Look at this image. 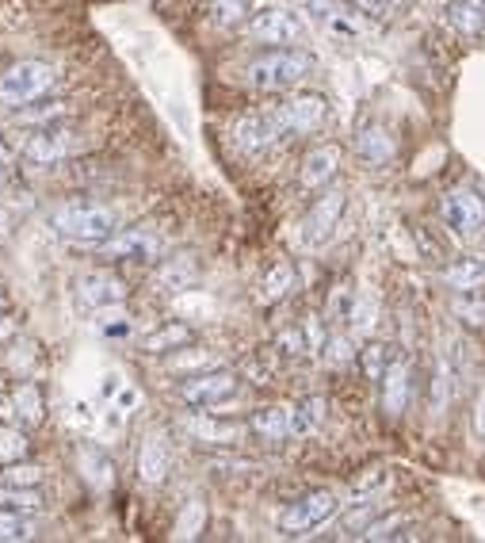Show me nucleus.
<instances>
[{
	"label": "nucleus",
	"instance_id": "f257e3e1",
	"mask_svg": "<svg viewBox=\"0 0 485 543\" xmlns=\"http://www.w3.org/2000/svg\"><path fill=\"white\" fill-rule=\"evenodd\" d=\"M50 230L65 238L69 245H85V249H100L104 241L119 234V215L104 207V203H62L50 211Z\"/></svg>",
	"mask_w": 485,
	"mask_h": 543
},
{
	"label": "nucleus",
	"instance_id": "f03ea898",
	"mask_svg": "<svg viewBox=\"0 0 485 543\" xmlns=\"http://www.w3.org/2000/svg\"><path fill=\"white\" fill-rule=\"evenodd\" d=\"M314 73V54L298 50V46H275L268 54H260L256 62H249L245 81L256 92H291Z\"/></svg>",
	"mask_w": 485,
	"mask_h": 543
},
{
	"label": "nucleus",
	"instance_id": "7ed1b4c3",
	"mask_svg": "<svg viewBox=\"0 0 485 543\" xmlns=\"http://www.w3.org/2000/svg\"><path fill=\"white\" fill-rule=\"evenodd\" d=\"M58 85V69L35 62V58H23L0 73V104L4 108H27L35 100H43L50 88Z\"/></svg>",
	"mask_w": 485,
	"mask_h": 543
},
{
	"label": "nucleus",
	"instance_id": "20e7f679",
	"mask_svg": "<svg viewBox=\"0 0 485 543\" xmlns=\"http://www.w3.org/2000/svg\"><path fill=\"white\" fill-rule=\"evenodd\" d=\"M77 150H81V134L73 127H62V123H46L20 142V157L35 169H54Z\"/></svg>",
	"mask_w": 485,
	"mask_h": 543
},
{
	"label": "nucleus",
	"instance_id": "39448f33",
	"mask_svg": "<svg viewBox=\"0 0 485 543\" xmlns=\"http://www.w3.org/2000/svg\"><path fill=\"white\" fill-rule=\"evenodd\" d=\"M340 509V494L337 490H314L306 498L291 501L283 513H279V532L283 536H310L321 524H329Z\"/></svg>",
	"mask_w": 485,
	"mask_h": 543
},
{
	"label": "nucleus",
	"instance_id": "423d86ee",
	"mask_svg": "<svg viewBox=\"0 0 485 543\" xmlns=\"http://www.w3.org/2000/svg\"><path fill=\"white\" fill-rule=\"evenodd\" d=\"M237 375L226 368H211V371H199V375H188L180 387H176V398L184 406H195V410H211V406H222L230 402L237 394Z\"/></svg>",
	"mask_w": 485,
	"mask_h": 543
},
{
	"label": "nucleus",
	"instance_id": "0eeeda50",
	"mask_svg": "<svg viewBox=\"0 0 485 543\" xmlns=\"http://www.w3.org/2000/svg\"><path fill=\"white\" fill-rule=\"evenodd\" d=\"M272 111L283 138H287V134H310L317 131V127H325V119H329V100L317 96V92H295V96H287L283 104H275Z\"/></svg>",
	"mask_w": 485,
	"mask_h": 543
},
{
	"label": "nucleus",
	"instance_id": "6e6552de",
	"mask_svg": "<svg viewBox=\"0 0 485 543\" xmlns=\"http://www.w3.org/2000/svg\"><path fill=\"white\" fill-rule=\"evenodd\" d=\"M443 222L455 238H482L485 234V199L474 188H451L443 196Z\"/></svg>",
	"mask_w": 485,
	"mask_h": 543
},
{
	"label": "nucleus",
	"instance_id": "1a4fd4ad",
	"mask_svg": "<svg viewBox=\"0 0 485 543\" xmlns=\"http://www.w3.org/2000/svg\"><path fill=\"white\" fill-rule=\"evenodd\" d=\"M249 35L268 46H298L306 39V23L291 8H260L249 20Z\"/></svg>",
	"mask_w": 485,
	"mask_h": 543
},
{
	"label": "nucleus",
	"instance_id": "9d476101",
	"mask_svg": "<svg viewBox=\"0 0 485 543\" xmlns=\"http://www.w3.org/2000/svg\"><path fill=\"white\" fill-rule=\"evenodd\" d=\"M344 207H348V196L344 188H329L325 196L314 199V207L302 218V241L306 245H325V241L337 234L340 218H344Z\"/></svg>",
	"mask_w": 485,
	"mask_h": 543
},
{
	"label": "nucleus",
	"instance_id": "9b49d317",
	"mask_svg": "<svg viewBox=\"0 0 485 543\" xmlns=\"http://www.w3.org/2000/svg\"><path fill=\"white\" fill-rule=\"evenodd\" d=\"M283 138L279 123H275V111H245L237 123H233V146L245 153V157H256L268 146H275Z\"/></svg>",
	"mask_w": 485,
	"mask_h": 543
},
{
	"label": "nucleus",
	"instance_id": "f8f14e48",
	"mask_svg": "<svg viewBox=\"0 0 485 543\" xmlns=\"http://www.w3.org/2000/svg\"><path fill=\"white\" fill-rule=\"evenodd\" d=\"M107 261H130V264H149L161 257V238L153 230H119L111 241H104L96 249Z\"/></svg>",
	"mask_w": 485,
	"mask_h": 543
},
{
	"label": "nucleus",
	"instance_id": "ddd939ff",
	"mask_svg": "<svg viewBox=\"0 0 485 543\" xmlns=\"http://www.w3.org/2000/svg\"><path fill=\"white\" fill-rule=\"evenodd\" d=\"M77 295H81V303H85L88 310H111V306L127 303L130 291L115 272L96 268V272H85V276L77 280Z\"/></svg>",
	"mask_w": 485,
	"mask_h": 543
},
{
	"label": "nucleus",
	"instance_id": "4468645a",
	"mask_svg": "<svg viewBox=\"0 0 485 543\" xmlns=\"http://www.w3.org/2000/svg\"><path fill=\"white\" fill-rule=\"evenodd\" d=\"M340 161H344L340 146H333V142L314 146V150L306 153L302 169H298V184H302L306 192H321V188H329V184H333V176L340 173Z\"/></svg>",
	"mask_w": 485,
	"mask_h": 543
},
{
	"label": "nucleus",
	"instance_id": "2eb2a0df",
	"mask_svg": "<svg viewBox=\"0 0 485 543\" xmlns=\"http://www.w3.org/2000/svg\"><path fill=\"white\" fill-rule=\"evenodd\" d=\"M172 471V444L169 436L161 433V429H153V433L142 440V448H138V478L146 482V486H161Z\"/></svg>",
	"mask_w": 485,
	"mask_h": 543
},
{
	"label": "nucleus",
	"instance_id": "dca6fc26",
	"mask_svg": "<svg viewBox=\"0 0 485 543\" xmlns=\"http://www.w3.org/2000/svg\"><path fill=\"white\" fill-rule=\"evenodd\" d=\"M184 429H188L199 444H218V448H237L245 433H249V425H237V421H218V417H184Z\"/></svg>",
	"mask_w": 485,
	"mask_h": 543
},
{
	"label": "nucleus",
	"instance_id": "f3484780",
	"mask_svg": "<svg viewBox=\"0 0 485 543\" xmlns=\"http://www.w3.org/2000/svg\"><path fill=\"white\" fill-rule=\"evenodd\" d=\"M382 387V410L390 417H401L405 406H409V391H413V364L409 360H394L386 375L379 379Z\"/></svg>",
	"mask_w": 485,
	"mask_h": 543
},
{
	"label": "nucleus",
	"instance_id": "a211bd4d",
	"mask_svg": "<svg viewBox=\"0 0 485 543\" xmlns=\"http://www.w3.org/2000/svg\"><path fill=\"white\" fill-rule=\"evenodd\" d=\"M249 433L264 444H283L291 440V406H264L249 417Z\"/></svg>",
	"mask_w": 485,
	"mask_h": 543
},
{
	"label": "nucleus",
	"instance_id": "6ab92c4d",
	"mask_svg": "<svg viewBox=\"0 0 485 543\" xmlns=\"http://www.w3.org/2000/svg\"><path fill=\"white\" fill-rule=\"evenodd\" d=\"M188 345H195V329L188 322H165L142 337V352H149V356H169V352H180Z\"/></svg>",
	"mask_w": 485,
	"mask_h": 543
},
{
	"label": "nucleus",
	"instance_id": "aec40b11",
	"mask_svg": "<svg viewBox=\"0 0 485 543\" xmlns=\"http://www.w3.org/2000/svg\"><path fill=\"white\" fill-rule=\"evenodd\" d=\"M77 463H81V478H85L96 494H104V490L115 486V463H111V456L100 452L96 444H81Z\"/></svg>",
	"mask_w": 485,
	"mask_h": 543
},
{
	"label": "nucleus",
	"instance_id": "412c9836",
	"mask_svg": "<svg viewBox=\"0 0 485 543\" xmlns=\"http://www.w3.org/2000/svg\"><path fill=\"white\" fill-rule=\"evenodd\" d=\"M195 283H199V264L191 261L188 253L169 257L165 264H157V272H153V287H161V291H188Z\"/></svg>",
	"mask_w": 485,
	"mask_h": 543
},
{
	"label": "nucleus",
	"instance_id": "4be33fe9",
	"mask_svg": "<svg viewBox=\"0 0 485 543\" xmlns=\"http://www.w3.org/2000/svg\"><path fill=\"white\" fill-rule=\"evenodd\" d=\"M447 23H451V31L455 35H463V39H478L485 31V4L478 0H451V8H447Z\"/></svg>",
	"mask_w": 485,
	"mask_h": 543
},
{
	"label": "nucleus",
	"instance_id": "5701e85b",
	"mask_svg": "<svg viewBox=\"0 0 485 543\" xmlns=\"http://www.w3.org/2000/svg\"><path fill=\"white\" fill-rule=\"evenodd\" d=\"M12 398H16V421L20 425H27V429H35V425H43L46 417V398H43V387L39 383H20L16 391H12Z\"/></svg>",
	"mask_w": 485,
	"mask_h": 543
},
{
	"label": "nucleus",
	"instance_id": "b1692460",
	"mask_svg": "<svg viewBox=\"0 0 485 543\" xmlns=\"http://www.w3.org/2000/svg\"><path fill=\"white\" fill-rule=\"evenodd\" d=\"M356 153L367 161V165H386L390 157H394V138L382 131V127H363V131L356 134Z\"/></svg>",
	"mask_w": 485,
	"mask_h": 543
},
{
	"label": "nucleus",
	"instance_id": "393cba45",
	"mask_svg": "<svg viewBox=\"0 0 485 543\" xmlns=\"http://www.w3.org/2000/svg\"><path fill=\"white\" fill-rule=\"evenodd\" d=\"M295 264L291 261H279V264H272L268 268V276L260 280V303L264 306H272V303H279V299H287L291 291H295Z\"/></svg>",
	"mask_w": 485,
	"mask_h": 543
},
{
	"label": "nucleus",
	"instance_id": "a878e982",
	"mask_svg": "<svg viewBox=\"0 0 485 543\" xmlns=\"http://www.w3.org/2000/svg\"><path fill=\"white\" fill-rule=\"evenodd\" d=\"M443 280L451 291H482L485 287V261H474V257H459L455 264H447V272H443Z\"/></svg>",
	"mask_w": 485,
	"mask_h": 543
},
{
	"label": "nucleus",
	"instance_id": "bb28decb",
	"mask_svg": "<svg viewBox=\"0 0 485 543\" xmlns=\"http://www.w3.org/2000/svg\"><path fill=\"white\" fill-rule=\"evenodd\" d=\"M325 413H329V406H325V398H317V394L295 402V406H291V433L295 436L317 433V429L325 425Z\"/></svg>",
	"mask_w": 485,
	"mask_h": 543
},
{
	"label": "nucleus",
	"instance_id": "cd10ccee",
	"mask_svg": "<svg viewBox=\"0 0 485 543\" xmlns=\"http://www.w3.org/2000/svg\"><path fill=\"white\" fill-rule=\"evenodd\" d=\"M0 509L4 513H43V494L20 490V486H0Z\"/></svg>",
	"mask_w": 485,
	"mask_h": 543
},
{
	"label": "nucleus",
	"instance_id": "c85d7f7f",
	"mask_svg": "<svg viewBox=\"0 0 485 543\" xmlns=\"http://www.w3.org/2000/svg\"><path fill=\"white\" fill-rule=\"evenodd\" d=\"M0 486H20V490H39L43 486V467L39 463H8L4 471H0Z\"/></svg>",
	"mask_w": 485,
	"mask_h": 543
},
{
	"label": "nucleus",
	"instance_id": "c756f323",
	"mask_svg": "<svg viewBox=\"0 0 485 543\" xmlns=\"http://www.w3.org/2000/svg\"><path fill=\"white\" fill-rule=\"evenodd\" d=\"M27 436L12 425V421H4L0 417V467H8V463H20V459H27Z\"/></svg>",
	"mask_w": 485,
	"mask_h": 543
},
{
	"label": "nucleus",
	"instance_id": "7c9ffc66",
	"mask_svg": "<svg viewBox=\"0 0 485 543\" xmlns=\"http://www.w3.org/2000/svg\"><path fill=\"white\" fill-rule=\"evenodd\" d=\"M39 528L31 521V513H4L0 509V540L4 543H20V540H35Z\"/></svg>",
	"mask_w": 485,
	"mask_h": 543
},
{
	"label": "nucleus",
	"instance_id": "2f4dec72",
	"mask_svg": "<svg viewBox=\"0 0 485 543\" xmlns=\"http://www.w3.org/2000/svg\"><path fill=\"white\" fill-rule=\"evenodd\" d=\"M405 528H409V517H401V513H390V517H375V521L363 528V536H359V540H375V543L401 540V536H409Z\"/></svg>",
	"mask_w": 485,
	"mask_h": 543
},
{
	"label": "nucleus",
	"instance_id": "473e14b6",
	"mask_svg": "<svg viewBox=\"0 0 485 543\" xmlns=\"http://www.w3.org/2000/svg\"><path fill=\"white\" fill-rule=\"evenodd\" d=\"M390 364H394V360H390V345L371 341L367 348H359V368H363V375H367V379H375V383H379Z\"/></svg>",
	"mask_w": 485,
	"mask_h": 543
},
{
	"label": "nucleus",
	"instance_id": "72a5a7b5",
	"mask_svg": "<svg viewBox=\"0 0 485 543\" xmlns=\"http://www.w3.org/2000/svg\"><path fill=\"white\" fill-rule=\"evenodd\" d=\"M203 524H207V505L203 501H188L184 505V513L176 517V540H195L199 532H203Z\"/></svg>",
	"mask_w": 485,
	"mask_h": 543
},
{
	"label": "nucleus",
	"instance_id": "f704fd0d",
	"mask_svg": "<svg viewBox=\"0 0 485 543\" xmlns=\"http://www.w3.org/2000/svg\"><path fill=\"white\" fill-rule=\"evenodd\" d=\"M253 12V0H214L211 16L218 27H241Z\"/></svg>",
	"mask_w": 485,
	"mask_h": 543
},
{
	"label": "nucleus",
	"instance_id": "c9c22d12",
	"mask_svg": "<svg viewBox=\"0 0 485 543\" xmlns=\"http://www.w3.org/2000/svg\"><path fill=\"white\" fill-rule=\"evenodd\" d=\"M379 517V501H356L344 517H340V528H344V536H363V528Z\"/></svg>",
	"mask_w": 485,
	"mask_h": 543
},
{
	"label": "nucleus",
	"instance_id": "e433bc0d",
	"mask_svg": "<svg viewBox=\"0 0 485 543\" xmlns=\"http://www.w3.org/2000/svg\"><path fill=\"white\" fill-rule=\"evenodd\" d=\"M455 314L466 326H485V299H478V291H463V299H455Z\"/></svg>",
	"mask_w": 485,
	"mask_h": 543
},
{
	"label": "nucleus",
	"instance_id": "4c0bfd02",
	"mask_svg": "<svg viewBox=\"0 0 485 543\" xmlns=\"http://www.w3.org/2000/svg\"><path fill=\"white\" fill-rule=\"evenodd\" d=\"M375 314H379V306H375V299H367V295H356V306H352V329H356L359 337H367L371 329H375Z\"/></svg>",
	"mask_w": 485,
	"mask_h": 543
},
{
	"label": "nucleus",
	"instance_id": "58836bf2",
	"mask_svg": "<svg viewBox=\"0 0 485 543\" xmlns=\"http://www.w3.org/2000/svg\"><path fill=\"white\" fill-rule=\"evenodd\" d=\"M348 4L356 8L359 16H367L375 23H390L394 20V8H398V0H348Z\"/></svg>",
	"mask_w": 485,
	"mask_h": 543
},
{
	"label": "nucleus",
	"instance_id": "ea45409f",
	"mask_svg": "<svg viewBox=\"0 0 485 543\" xmlns=\"http://www.w3.org/2000/svg\"><path fill=\"white\" fill-rule=\"evenodd\" d=\"M352 306H356L352 283H340L337 291H333V299H329V318H333V322H348V318H352Z\"/></svg>",
	"mask_w": 485,
	"mask_h": 543
},
{
	"label": "nucleus",
	"instance_id": "a19ab883",
	"mask_svg": "<svg viewBox=\"0 0 485 543\" xmlns=\"http://www.w3.org/2000/svg\"><path fill=\"white\" fill-rule=\"evenodd\" d=\"M321 356H325L333 368H344V364L356 356V348H352V341H348L344 333H337V337H329V345H325V352H321Z\"/></svg>",
	"mask_w": 485,
	"mask_h": 543
},
{
	"label": "nucleus",
	"instance_id": "79ce46f5",
	"mask_svg": "<svg viewBox=\"0 0 485 543\" xmlns=\"http://www.w3.org/2000/svg\"><path fill=\"white\" fill-rule=\"evenodd\" d=\"M279 348H283L287 356H314V352H310V341H306V329L302 326L283 329V333H279Z\"/></svg>",
	"mask_w": 485,
	"mask_h": 543
},
{
	"label": "nucleus",
	"instance_id": "37998d69",
	"mask_svg": "<svg viewBox=\"0 0 485 543\" xmlns=\"http://www.w3.org/2000/svg\"><path fill=\"white\" fill-rule=\"evenodd\" d=\"M65 115H69L65 100H50V108H31V104H27V108H20V119H27V123H31V119H43V123H58V119H65Z\"/></svg>",
	"mask_w": 485,
	"mask_h": 543
},
{
	"label": "nucleus",
	"instance_id": "c03bdc74",
	"mask_svg": "<svg viewBox=\"0 0 485 543\" xmlns=\"http://www.w3.org/2000/svg\"><path fill=\"white\" fill-rule=\"evenodd\" d=\"M470 421H474V436L485 440V391L478 394V402H474V413H470Z\"/></svg>",
	"mask_w": 485,
	"mask_h": 543
},
{
	"label": "nucleus",
	"instance_id": "a18cd8bd",
	"mask_svg": "<svg viewBox=\"0 0 485 543\" xmlns=\"http://www.w3.org/2000/svg\"><path fill=\"white\" fill-rule=\"evenodd\" d=\"M16 165V150L4 142V134H0V169H12Z\"/></svg>",
	"mask_w": 485,
	"mask_h": 543
},
{
	"label": "nucleus",
	"instance_id": "49530a36",
	"mask_svg": "<svg viewBox=\"0 0 485 543\" xmlns=\"http://www.w3.org/2000/svg\"><path fill=\"white\" fill-rule=\"evenodd\" d=\"M104 333H107V337H127L130 322H123V318H119V322H104Z\"/></svg>",
	"mask_w": 485,
	"mask_h": 543
},
{
	"label": "nucleus",
	"instance_id": "de8ad7c7",
	"mask_svg": "<svg viewBox=\"0 0 485 543\" xmlns=\"http://www.w3.org/2000/svg\"><path fill=\"white\" fill-rule=\"evenodd\" d=\"M0 417H4V421L16 417V398H4V394H0Z\"/></svg>",
	"mask_w": 485,
	"mask_h": 543
},
{
	"label": "nucleus",
	"instance_id": "09e8293b",
	"mask_svg": "<svg viewBox=\"0 0 485 543\" xmlns=\"http://www.w3.org/2000/svg\"><path fill=\"white\" fill-rule=\"evenodd\" d=\"M12 333H16V326H12L8 310H0V341H4V337H12Z\"/></svg>",
	"mask_w": 485,
	"mask_h": 543
},
{
	"label": "nucleus",
	"instance_id": "8fccbe9b",
	"mask_svg": "<svg viewBox=\"0 0 485 543\" xmlns=\"http://www.w3.org/2000/svg\"><path fill=\"white\" fill-rule=\"evenodd\" d=\"M8 230V211H4V203H0V234Z\"/></svg>",
	"mask_w": 485,
	"mask_h": 543
},
{
	"label": "nucleus",
	"instance_id": "3c124183",
	"mask_svg": "<svg viewBox=\"0 0 485 543\" xmlns=\"http://www.w3.org/2000/svg\"><path fill=\"white\" fill-rule=\"evenodd\" d=\"M0 310H8V295L4 291H0Z\"/></svg>",
	"mask_w": 485,
	"mask_h": 543
}]
</instances>
